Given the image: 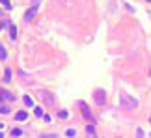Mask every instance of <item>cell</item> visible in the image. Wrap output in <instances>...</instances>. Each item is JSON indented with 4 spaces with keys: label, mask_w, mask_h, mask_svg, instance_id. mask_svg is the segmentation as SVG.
Here are the masks:
<instances>
[{
    "label": "cell",
    "mask_w": 151,
    "mask_h": 138,
    "mask_svg": "<svg viewBox=\"0 0 151 138\" xmlns=\"http://www.w3.org/2000/svg\"><path fill=\"white\" fill-rule=\"evenodd\" d=\"M37 7H39V0H34V2H32V10H37Z\"/></svg>",
    "instance_id": "d6986e66"
},
{
    "label": "cell",
    "mask_w": 151,
    "mask_h": 138,
    "mask_svg": "<svg viewBox=\"0 0 151 138\" xmlns=\"http://www.w3.org/2000/svg\"><path fill=\"white\" fill-rule=\"evenodd\" d=\"M10 24H11L10 21H2V22H0V30H2V28H6V26L10 28Z\"/></svg>",
    "instance_id": "ac0fdd59"
},
{
    "label": "cell",
    "mask_w": 151,
    "mask_h": 138,
    "mask_svg": "<svg viewBox=\"0 0 151 138\" xmlns=\"http://www.w3.org/2000/svg\"><path fill=\"white\" fill-rule=\"evenodd\" d=\"M0 15H2V7H0Z\"/></svg>",
    "instance_id": "cb8c5ba5"
},
{
    "label": "cell",
    "mask_w": 151,
    "mask_h": 138,
    "mask_svg": "<svg viewBox=\"0 0 151 138\" xmlns=\"http://www.w3.org/2000/svg\"><path fill=\"white\" fill-rule=\"evenodd\" d=\"M26 118H28V114H26V110H19V112L15 114V120H17V121H24Z\"/></svg>",
    "instance_id": "8992f818"
},
{
    "label": "cell",
    "mask_w": 151,
    "mask_h": 138,
    "mask_svg": "<svg viewBox=\"0 0 151 138\" xmlns=\"http://www.w3.org/2000/svg\"><path fill=\"white\" fill-rule=\"evenodd\" d=\"M149 121H151V116H149Z\"/></svg>",
    "instance_id": "484cf974"
},
{
    "label": "cell",
    "mask_w": 151,
    "mask_h": 138,
    "mask_svg": "<svg viewBox=\"0 0 151 138\" xmlns=\"http://www.w3.org/2000/svg\"><path fill=\"white\" fill-rule=\"evenodd\" d=\"M0 138H4V135H2V133H0Z\"/></svg>",
    "instance_id": "603a6c76"
},
{
    "label": "cell",
    "mask_w": 151,
    "mask_h": 138,
    "mask_svg": "<svg viewBox=\"0 0 151 138\" xmlns=\"http://www.w3.org/2000/svg\"><path fill=\"white\" fill-rule=\"evenodd\" d=\"M78 106H80V112H82V116L86 118V120L90 121V123H95V118H93V114L90 112V108H88V105L84 103V101H78Z\"/></svg>",
    "instance_id": "7a4b0ae2"
},
{
    "label": "cell",
    "mask_w": 151,
    "mask_h": 138,
    "mask_svg": "<svg viewBox=\"0 0 151 138\" xmlns=\"http://www.w3.org/2000/svg\"><path fill=\"white\" fill-rule=\"evenodd\" d=\"M86 133H88V135H93V133H95V127H93V125H88V127H86Z\"/></svg>",
    "instance_id": "e0dca14e"
},
{
    "label": "cell",
    "mask_w": 151,
    "mask_h": 138,
    "mask_svg": "<svg viewBox=\"0 0 151 138\" xmlns=\"http://www.w3.org/2000/svg\"><path fill=\"white\" fill-rule=\"evenodd\" d=\"M34 114H35L37 118H43V108H39V106H35V108H34Z\"/></svg>",
    "instance_id": "2e32d148"
},
{
    "label": "cell",
    "mask_w": 151,
    "mask_h": 138,
    "mask_svg": "<svg viewBox=\"0 0 151 138\" xmlns=\"http://www.w3.org/2000/svg\"><path fill=\"white\" fill-rule=\"evenodd\" d=\"M22 135V131H21V129H17V127H13V129H11V136H21Z\"/></svg>",
    "instance_id": "9a60e30c"
},
{
    "label": "cell",
    "mask_w": 151,
    "mask_h": 138,
    "mask_svg": "<svg viewBox=\"0 0 151 138\" xmlns=\"http://www.w3.org/2000/svg\"><path fill=\"white\" fill-rule=\"evenodd\" d=\"M0 99H6V101H15V95L6 90H0Z\"/></svg>",
    "instance_id": "5b68a950"
},
{
    "label": "cell",
    "mask_w": 151,
    "mask_h": 138,
    "mask_svg": "<svg viewBox=\"0 0 151 138\" xmlns=\"http://www.w3.org/2000/svg\"><path fill=\"white\" fill-rule=\"evenodd\" d=\"M22 101H24L26 106H32V105H34V99H32L30 95H24V99H22Z\"/></svg>",
    "instance_id": "8fae6325"
},
{
    "label": "cell",
    "mask_w": 151,
    "mask_h": 138,
    "mask_svg": "<svg viewBox=\"0 0 151 138\" xmlns=\"http://www.w3.org/2000/svg\"><path fill=\"white\" fill-rule=\"evenodd\" d=\"M0 112L2 114H10V108H7V106H0Z\"/></svg>",
    "instance_id": "ffe728a7"
},
{
    "label": "cell",
    "mask_w": 151,
    "mask_h": 138,
    "mask_svg": "<svg viewBox=\"0 0 151 138\" xmlns=\"http://www.w3.org/2000/svg\"><path fill=\"white\" fill-rule=\"evenodd\" d=\"M93 99L97 105H105L106 103V92L105 90H95L93 92Z\"/></svg>",
    "instance_id": "3957f363"
},
{
    "label": "cell",
    "mask_w": 151,
    "mask_h": 138,
    "mask_svg": "<svg viewBox=\"0 0 151 138\" xmlns=\"http://www.w3.org/2000/svg\"><path fill=\"white\" fill-rule=\"evenodd\" d=\"M4 82H10L11 80V69H6L4 71V78H2Z\"/></svg>",
    "instance_id": "9c48e42d"
},
{
    "label": "cell",
    "mask_w": 151,
    "mask_h": 138,
    "mask_svg": "<svg viewBox=\"0 0 151 138\" xmlns=\"http://www.w3.org/2000/svg\"><path fill=\"white\" fill-rule=\"evenodd\" d=\"M149 2H151V0H149Z\"/></svg>",
    "instance_id": "4316f807"
},
{
    "label": "cell",
    "mask_w": 151,
    "mask_h": 138,
    "mask_svg": "<svg viewBox=\"0 0 151 138\" xmlns=\"http://www.w3.org/2000/svg\"><path fill=\"white\" fill-rule=\"evenodd\" d=\"M58 118H62V120H67V118H69V112H67V110H60V112H58Z\"/></svg>",
    "instance_id": "7c38bea8"
},
{
    "label": "cell",
    "mask_w": 151,
    "mask_h": 138,
    "mask_svg": "<svg viewBox=\"0 0 151 138\" xmlns=\"http://www.w3.org/2000/svg\"><path fill=\"white\" fill-rule=\"evenodd\" d=\"M6 58H7V52H6V49L0 45V60H6Z\"/></svg>",
    "instance_id": "5bb4252c"
},
{
    "label": "cell",
    "mask_w": 151,
    "mask_h": 138,
    "mask_svg": "<svg viewBox=\"0 0 151 138\" xmlns=\"http://www.w3.org/2000/svg\"><path fill=\"white\" fill-rule=\"evenodd\" d=\"M65 136L75 138V136H77V131H75V129H67V131H65Z\"/></svg>",
    "instance_id": "4fadbf2b"
},
{
    "label": "cell",
    "mask_w": 151,
    "mask_h": 138,
    "mask_svg": "<svg viewBox=\"0 0 151 138\" xmlns=\"http://www.w3.org/2000/svg\"><path fill=\"white\" fill-rule=\"evenodd\" d=\"M10 37L13 39V41L17 39V26L15 24H10Z\"/></svg>",
    "instance_id": "52a82bcc"
},
{
    "label": "cell",
    "mask_w": 151,
    "mask_h": 138,
    "mask_svg": "<svg viewBox=\"0 0 151 138\" xmlns=\"http://www.w3.org/2000/svg\"><path fill=\"white\" fill-rule=\"evenodd\" d=\"M0 4H2V7H4V10H7V11L11 10V4H10V0H0Z\"/></svg>",
    "instance_id": "30bf717a"
},
{
    "label": "cell",
    "mask_w": 151,
    "mask_h": 138,
    "mask_svg": "<svg viewBox=\"0 0 151 138\" xmlns=\"http://www.w3.org/2000/svg\"><path fill=\"white\" fill-rule=\"evenodd\" d=\"M144 136V131H142V129H138V138H142Z\"/></svg>",
    "instance_id": "7402d4cb"
},
{
    "label": "cell",
    "mask_w": 151,
    "mask_h": 138,
    "mask_svg": "<svg viewBox=\"0 0 151 138\" xmlns=\"http://www.w3.org/2000/svg\"><path fill=\"white\" fill-rule=\"evenodd\" d=\"M120 106L127 112H131V110H134L138 106V101L134 97H131L129 93H120Z\"/></svg>",
    "instance_id": "6da1fadb"
},
{
    "label": "cell",
    "mask_w": 151,
    "mask_h": 138,
    "mask_svg": "<svg viewBox=\"0 0 151 138\" xmlns=\"http://www.w3.org/2000/svg\"><path fill=\"white\" fill-rule=\"evenodd\" d=\"M41 138H56V135H41Z\"/></svg>",
    "instance_id": "44dd1931"
},
{
    "label": "cell",
    "mask_w": 151,
    "mask_h": 138,
    "mask_svg": "<svg viewBox=\"0 0 151 138\" xmlns=\"http://www.w3.org/2000/svg\"><path fill=\"white\" fill-rule=\"evenodd\" d=\"M41 99H43V103L49 105V106H52L54 101H56V99H54V95H52L50 92H43V93H41Z\"/></svg>",
    "instance_id": "277c9868"
},
{
    "label": "cell",
    "mask_w": 151,
    "mask_h": 138,
    "mask_svg": "<svg viewBox=\"0 0 151 138\" xmlns=\"http://www.w3.org/2000/svg\"><path fill=\"white\" fill-rule=\"evenodd\" d=\"M34 15H35V11H34V10H28V11L24 13V21H26V22H30L32 19H34Z\"/></svg>",
    "instance_id": "ba28073f"
},
{
    "label": "cell",
    "mask_w": 151,
    "mask_h": 138,
    "mask_svg": "<svg viewBox=\"0 0 151 138\" xmlns=\"http://www.w3.org/2000/svg\"><path fill=\"white\" fill-rule=\"evenodd\" d=\"M93 138H101V136H93Z\"/></svg>",
    "instance_id": "d4e9b609"
}]
</instances>
